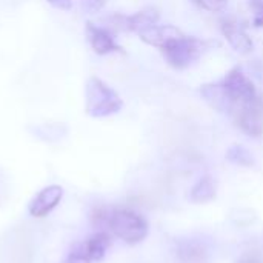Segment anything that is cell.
I'll list each match as a JSON object with an SVG mask.
<instances>
[{
    "instance_id": "6da1fadb",
    "label": "cell",
    "mask_w": 263,
    "mask_h": 263,
    "mask_svg": "<svg viewBox=\"0 0 263 263\" xmlns=\"http://www.w3.org/2000/svg\"><path fill=\"white\" fill-rule=\"evenodd\" d=\"M123 106L120 96L99 77H89L85 86V111L89 117L102 119L117 114Z\"/></svg>"
},
{
    "instance_id": "7a4b0ae2",
    "label": "cell",
    "mask_w": 263,
    "mask_h": 263,
    "mask_svg": "<svg viewBox=\"0 0 263 263\" xmlns=\"http://www.w3.org/2000/svg\"><path fill=\"white\" fill-rule=\"evenodd\" d=\"M214 45L213 42H206L197 37H188V35H179L173 40H170L162 49L166 62L176 68V69H185L191 66L194 62H197L202 54L210 49V46Z\"/></svg>"
},
{
    "instance_id": "3957f363",
    "label": "cell",
    "mask_w": 263,
    "mask_h": 263,
    "mask_svg": "<svg viewBox=\"0 0 263 263\" xmlns=\"http://www.w3.org/2000/svg\"><path fill=\"white\" fill-rule=\"evenodd\" d=\"M108 230L125 243L137 245L146 239L149 227L145 217L139 213L123 208H114Z\"/></svg>"
},
{
    "instance_id": "277c9868",
    "label": "cell",
    "mask_w": 263,
    "mask_h": 263,
    "mask_svg": "<svg viewBox=\"0 0 263 263\" xmlns=\"http://www.w3.org/2000/svg\"><path fill=\"white\" fill-rule=\"evenodd\" d=\"M220 88L223 94L222 111H227V112H230L236 105L243 103L259 96L254 83L239 68H234L227 74V77L220 83Z\"/></svg>"
},
{
    "instance_id": "5b68a950",
    "label": "cell",
    "mask_w": 263,
    "mask_h": 263,
    "mask_svg": "<svg viewBox=\"0 0 263 263\" xmlns=\"http://www.w3.org/2000/svg\"><path fill=\"white\" fill-rule=\"evenodd\" d=\"M230 114L245 134L251 137L263 136V99L260 96L236 105Z\"/></svg>"
},
{
    "instance_id": "8992f818",
    "label": "cell",
    "mask_w": 263,
    "mask_h": 263,
    "mask_svg": "<svg viewBox=\"0 0 263 263\" xmlns=\"http://www.w3.org/2000/svg\"><path fill=\"white\" fill-rule=\"evenodd\" d=\"M63 199V188L60 185H48L42 188L28 203V213L34 219H43L51 214Z\"/></svg>"
},
{
    "instance_id": "52a82bcc",
    "label": "cell",
    "mask_w": 263,
    "mask_h": 263,
    "mask_svg": "<svg viewBox=\"0 0 263 263\" xmlns=\"http://www.w3.org/2000/svg\"><path fill=\"white\" fill-rule=\"evenodd\" d=\"M85 34H86V39H88L92 51L99 55H106L111 52H120L122 51V46L117 45L114 35L106 28L97 26L92 22H86Z\"/></svg>"
},
{
    "instance_id": "ba28073f",
    "label": "cell",
    "mask_w": 263,
    "mask_h": 263,
    "mask_svg": "<svg viewBox=\"0 0 263 263\" xmlns=\"http://www.w3.org/2000/svg\"><path fill=\"white\" fill-rule=\"evenodd\" d=\"M222 32L236 52L250 54L253 51L254 43H253L251 37L247 34L243 25L239 23L237 20H233V18L223 20L222 22Z\"/></svg>"
},
{
    "instance_id": "9c48e42d",
    "label": "cell",
    "mask_w": 263,
    "mask_h": 263,
    "mask_svg": "<svg viewBox=\"0 0 263 263\" xmlns=\"http://www.w3.org/2000/svg\"><path fill=\"white\" fill-rule=\"evenodd\" d=\"M137 34L145 43H148L151 46H156V48H163L170 40L182 35V31L177 29L173 25H157L156 23V25H153L149 28L142 29Z\"/></svg>"
},
{
    "instance_id": "30bf717a",
    "label": "cell",
    "mask_w": 263,
    "mask_h": 263,
    "mask_svg": "<svg viewBox=\"0 0 263 263\" xmlns=\"http://www.w3.org/2000/svg\"><path fill=\"white\" fill-rule=\"evenodd\" d=\"M159 11L156 8H145L133 15H122L119 17L120 22L119 25L126 29V31H133V32H140L145 28H149L153 25H156L159 22Z\"/></svg>"
},
{
    "instance_id": "8fae6325",
    "label": "cell",
    "mask_w": 263,
    "mask_h": 263,
    "mask_svg": "<svg viewBox=\"0 0 263 263\" xmlns=\"http://www.w3.org/2000/svg\"><path fill=\"white\" fill-rule=\"evenodd\" d=\"M83 247L92 262H100L105 259V256L111 247V236L105 230H97L94 234H91L83 242Z\"/></svg>"
},
{
    "instance_id": "7c38bea8",
    "label": "cell",
    "mask_w": 263,
    "mask_h": 263,
    "mask_svg": "<svg viewBox=\"0 0 263 263\" xmlns=\"http://www.w3.org/2000/svg\"><path fill=\"white\" fill-rule=\"evenodd\" d=\"M216 182L213 177L205 176L199 179L190 191V200L193 203H208L216 199Z\"/></svg>"
},
{
    "instance_id": "4fadbf2b",
    "label": "cell",
    "mask_w": 263,
    "mask_h": 263,
    "mask_svg": "<svg viewBox=\"0 0 263 263\" xmlns=\"http://www.w3.org/2000/svg\"><path fill=\"white\" fill-rule=\"evenodd\" d=\"M227 160L233 165H239V166H253L254 165V157L253 154L242 145H233L228 148L227 151Z\"/></svg>"
},
{
    "instance_id": "5bb4252c",
    "label": "cell",
    "mask_w": 263,
    "mask_h": 263,
    "mask_svg": "<svg viewBox=\"0 0 263 263\" xmlns=\"http://www.w3.org/2000/svg\"><path fill=\"white\" fill-rule=\"evenodd\" d=\"M112 210L114 208H109V206H96L92 211H91V216H89V220H91V225L97 230H108V225H109V219H111V214H112Z\"/></svg>"
},
{
    "instance_id": "9a60e30c",
    "label": "cell",
    "mask_w": 263,
    "mask_h": 263,
    "mask_svg": "<svg viewBox=\"0 0 263 263\" xmlns=\"http://www.w3.org/2000/svg\"><path fill=\"white\" fill-rule=\"evenodd\" d=\"M257 219L256 213L250 208H237L231 211V220L239 227H250Z\"/></svg>"
},
{
    "instance_id": "2e32d148",
    "label": "cell",
    "mask_w": 263,
    "mask_h": 263,
    "mask_svg": "<svg viewBox=\"0 0 263 263\" xmlns=\"http://www.w3.org/2000/svg\"><path fill=\"white\" fill-rule=\"evenodd\" d=\"M66 263H92V260L89 259V256L86 253V250H85V247H83V242L76 243L72 247V250L68 254Z\"/></svg>"
},
{
    "instance_id": "e0dca14e",
    "label": "cell",
    "mask_w": 263,
    "mask_h": 263,
    "mask_svg": "<svg viewBox=\"0 0 263 263\" xmlns=\"http://www.w3.org/2000/svg\"><path fill=\"white\" fill-rule=\"evenodd\" d=\"M191 2L196 3L199 8L211 11V12L222 11L227 6V0H191Z\"/></svg>"
},
{
    "instance_id": "ac0fdd59",
    "label": "cell",
    "mask_w": 263,
    "mask_h": 263,
    "mask_svg": "<svg viewBox=\"0 0 263 263\" xmlns=\"http://www.w3.org/2000/svg\"><path fill=\"white\" fill-rule=\"evenodd\" d=\"M106 0H82V9L86 14H96L105 6Z\"/></svg>"
},
{
    "instance_id": "d6986e66",
    "label": "cell",
    "mask_w": 263,
    "mask_h": 263,
    "mask_svg": "<svg viewBox=\"0 0 263 263\" xmlns=\"http://www.w3.org/2000/svg\"><path fill=\"white\" fill-rule=\"evenodd\" d=\"M254 8V26L262 28L263 26V0H253Z\"/></svg>"
},
{
    "instance_id": "ffe728a7",
    "label": "cell",
    "mask_w": 263,
    "mask_h": 263,
    "mask_svg": "<svg viewBox=\"0 0 263 263\" xmlns=\"http://www.w3.org/2000/svg\"><path fill=\"white\" fill-rule=\"evenodd\" d=\"M52 8L62 9V11H69L72 8V0H46Z\"/></svg>"
}]
</instances>
